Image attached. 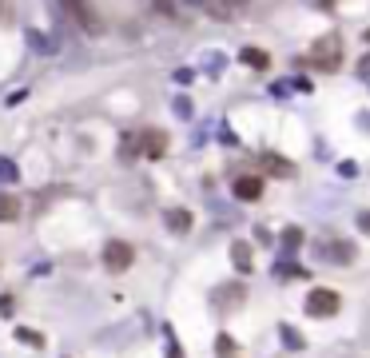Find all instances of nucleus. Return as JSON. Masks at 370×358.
<instances>
[{
	"label": "nucleus",
	"mask_w": 370,
	"mask_h": 358,
	"mask_svg": "<svg viewBox=\"0 0 370 358\" xmlns=\"http://www.w3.org/2000/svg\"><path fill=\"white\" fill-rule=\"evenodd\" d=\"M132 259H136V251L128 247L123 239H108V243H104V267H108L111 275L128 271V267H132Z\"/></svg>",
	"instance_id": "f257e3e1"
},
{
	"label": "nucleus",
	"mask_w": 370,
	"mask_h": 358,
	"mask_svg": "<svg viewBox=\"0 0 370 358\" xmlns=\"http://www.w3.org/2000/svg\"><path fill=\"white\" fill-rule=\"evenodd\" d=\"M338 307H343V298L334 291H310L307 295V315H315V319H331V315H338Z\"/></svg>",
	"instance_id": "f03ea898"
},
{
	"label": "nucleus",
	"mask_w": 370,
	"mask_h": 358,
	"mask_svg": "<svg viewBox=\"0 0 370 358\" xmlns=\"http://www.w3.org/2000/svg\"><path fill=\"white\" fill-rule=\"evenodd\" d=\"M60 4H64V13L72 16L84 32H96V13H92V4H88V0H60Z\"/></svg>",
	"instance_id": "7ed1b4c3"
},
{
	"label": "nucleus",
	"mask_w": 370,
	"mask_h": 358,
	"mask_svg": "<svg viewBox=\"0 0 370 358\" xmlns=\"http://www.w3.org/2000/svg\"><path fill=\"white\" fill-rule=\"evenodd\" d=\"M310 56H315V64H319V68H338V40H334V36L319 40Z\"/></svg>",
	"instance_id": "20e7f679"
},
{
	"label": "nucleus",
	"mask_w": 370,
	"mask_h": 358,
	"mask_svg": "<svg viewBox=\"0 0 370 358\" xmlns=\"http://www.w3.org/2000/svg\"><path fill=\"white\" fill-rule=\"evenodd\" d=\"M235 195L251 203V199L263 195V184H259V179H251V175H243V179H235Z\"/></svg>",
	"instance_id": "39448f33"
},
{
	"label": "nucleus",
	"mask_w": 370,
	"mask_h": 358,
	"mask_svg": "<svg viewBox=\"0 0 370 358\" xmlns=\"http://www.w3.org/2000/svg\"><path fill=\"white\" fill-rule=\"evenodd\" d=\"M163 151H167V136H163V132H144V156L156 160V156H163Z\"/></svg>",
	"instance_id": "423d86ee"
},
{
	"label": "nucleus",
	"mask_w": 370,
	"mask_h": 358,
	"mask_svg": "<svg viewBox=\"0 0 370 358\" xmlns=\"http://www.w3.org/2000/svg\"><path fill=\"white\" fill-rule=\"evenodd\" d=\"M263 167H271V175H291V172H295V163L279 160V156H263Z\"/></svg>",
	"instance_id": "0eeeda50"
},
{
	"label": "nucleus",
	"mask_w": 370,
	"mask_h": 358,
	"mask_svg": "<svg viewBox=\"0 0 370 358\" xmlns=\"http://www.w3.org/2000/svg\"><path fill=\"white\" fill-rule=\"evenodd\" d=\"M231 259H235V267H239V271H251V247H247V243H235L231 247Z\"/></svg>",
	"instance_id": "6e6552de"
},
{
	"label": "nucleus",
	"mask_w": 370,
	"mask_h": 358,
	"mask_svg": "<svg viewBox=\"0 0 370 358\" xmlns=\"http://www.w3.org/2000/svg\"><path fill=\"white\" fill-rule=\"evenodd\" d=\"M167 223H172V231H191V215L187 211H167Z\"/></svg>",
	"instance_id": "1a4fd4ad"
},
{
	"label": "nucleus",
	"mask_w": 370,
	"mask_h": 358,
	"mask_svg": "<svg viewBox=\"0 0 370 358\" xmlns=\"http://www.w3.org/2000/svg\"><path fill=\"white\" fill-rule=\"evenodd\" d=\"M243 64H251V68H267V52H259V48H243Z\"/></svg>",
	"instance_id": "9d476101"
},
{
	"label": "nucleus",
	"mask_w": 370,
	"mask_h": 358,
	"mask_svg": "<svg viewBox=\"0 0 370 358\" xmlns=\"http://www.w3.org/2000/svg\"><path fill=\"white\" fill-rule=\"evenodd\" d=\"M215 350H219V358H239V346L227 338V334H219V343H215Z\"/></svg>",
	"instance_id": "9b49d317"
},
{
	"label": "nucleus",
	"mask_w": 370,
	"mask_h": 358,
	"mask_svg": "<svg viewBox=\"0 0 370 358\" xmlns=\"http://www.w3.org/2000/svg\"><path fill=\"white\" fill-rule=\"evenodd\" d=\"M16 199H0V219H16Z\"/></svg>",
	"instance_id": "f8f14e48"
},
{
	"label": "nucleus",
	"mask_w": 370,
	"mask_h": 358,
	"mask_svg": "<svg viewBox=\"0 0 370 358\" xmlns=\"http://www.w3.org/2000/svg\"><path fill=\"white\" fill-rule=\"evenodd\" d=\"M219 295H227V307H239V298H243V291H239V287H227V291H219Z\"/></svg>",
	"instance_id": "ddd939ff"
},
{
	"label": "nucleus",
	"mask_w": 370,
	"mask_h": 358,
	"mask_svg": "<svg viewBox=\"0 0 370 358\" xmlns=\"http://www.w3.org/2000/svg\"><path fill=\"white\" fill-rule=\"evenodd\" d=\"M243 4H247V0H219L223 13H231V8H243Z\"/></svg>",
	"instance_id": "4468645a"
},
{
	"label": "nucleus",
	"mask_w": 370,
	"mask_h": 358,
	"mask_svg": "<svg viewBox=\"0 0 370 358\" xmlns=\"http://www.w3.org/2000/svg\"><path fill=\"white\" fill-rule=\"evenodd\" d=\"M358 227H362V231H370V211L362 215V219H358Z\"/></svg>",
	"instance_id": "2eb2a0df"
}]
</instances>
